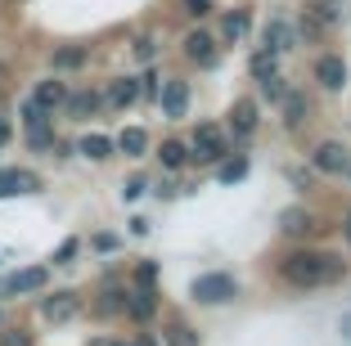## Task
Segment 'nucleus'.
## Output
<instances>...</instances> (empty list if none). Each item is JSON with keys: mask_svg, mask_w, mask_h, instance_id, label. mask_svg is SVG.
<instances>
[{"mask_svg": "<svg viewBox=\"0 0 351 346\" xmlns=\"http://www.w3.org/2000/svg\"><path fill=\"white\" fill-rule=\"evenodd\" d=\"M279 275L289 279L293 288H320V284H333V279L347 275V261L333 256V252H311V247H302V252H289L279 261Z\"/></svg>", "mask_w": 351, "mask_h": 346, "instance_id": "f257e3e1", "label": "nucleus"}, {"mask_svg": "<svg viewBox=\"0 0 351 346\" xmlns=\"http://www.w3.org/2000/svg\"><path fill=\"white\" fill-rule=\"evenodd\" d=\"M189 297H194L198 306H226L239 297V279L226 275V270H212V275H198L194 284H189Z\"/></svg>", "mask_w": 351, "mask_h": 346, "instance_id": "f03ea898", "label": "nucleus"}, {"mask_svg": "<svg viewBox=\"0 0 351 346\" xmlns=\"http://www.w3.org/2000/svg\"><path fill=\"white\" fill-rule=\"evenodd\" d=\"M23 126H27V149H36V153H45V149H54V131H50V112L41 108V103H23Z\"/></svg>", "mask_w": 351, "mask_h": 346, "instance_id": "7ed1b4c3", "label": "nucleus"}, {"mask_svg": "<svg viewBox=\"0 0 351 346\" xmlns=\"http://www.w3.org/2000/svg\"><path fill=\"white\" fill-rule=\"evenodd\" d=\"M226 135H221V126H212V122H203L194 131V153H189V158H194L198 166H212V162H221V158H226Z\"/></svg>", "mask_w": 351, "mask_h": 346, "instance_id": "20e7f679", "label": "nucleus"}, {"mask_svg": "<svg viewBox=\"0 0 351 346\" xmlns=\"http://www.w3.org/2000/svg\"><path fill=\"white\" fill-rule=\"evenodd\" d=\"M311 166L315 171H324V175H342L351 166V153H347V144H338V140H324V144H315V153H311Z\"/></svg>", "mask_w": 351, "mask_h": 346, "instance_id": "39448f33", "label": "nucleus"}, {"mask_svg": "<svg viewBox=\"0 0 351 346\" xmlns=\"http://www.w3.org/2000/svg\"><path fill=\"white\" fill-rule=\"evenodd\" d=\"M41 180L27 166H0V198H19V194H36Z\"/></svg>", "mask_w": 351, "mask_h": 346, "instance_id": "423d86ee", "label": "nucleus"}, {"mask_svg": "<svg viewBox=\"0 0 351 346\" xmlns=\"http://www.w3.org/2000/svg\"><path fill=\"white\" fill-rule=\"evenodd\" d=\"M158 103H162V117H185V108H189V82H162L158 86Z\"/></svg>", "mask_w": 351, "mask_h": 346, "instance_id": "0eeeda50", "label": "nucleus"}, {"mask_svg": "<svg viewBox=\"0 0 351 346\" xmlns=\"http://www.w3.org/2000/svg\"><path fill=\"white\" fill-rule=\"evenodd\" d=\"M315 82H320L324 90H347V59H342V54H324V59L315 63Z\"/></svg>", "mask_w": 351, "mask_h": 346, "instance_id": "6e6552de", "label": "nucleus"}, {"mask_svg": "<svg viewBox=\"0 0 351 346\" xmlns=\"http://www.w3.org/2000/svg\"><path fill=\"white\" fill-rule=\"evenodd\" d=\"M45 265H27V270H14L10 279H5V293L10 297H23V293H41L45 288Z\"/></svg>", "mask_w": 351, "mask_h": 346, "instance_id": "1a4fd4ad", "label": "nucleus"}, {"mask_svg": "<svg viewBox=\"0 0 351 346\" xmlns=\"http://www.w3.org/2000/svg\"><path fill=\"white\" fill-rule=\"evenodd\" d=\"M77 310H82V301H77V293H68V288H63V293H50L41 301V315L50 319V324H63V319H73Z\"/></svg>", "mask_w": 351, "mask_h": 346, "instance_id": "9d476101", "label": "nucleus"}, {"mask_svg": "<svg viewBox=\"0 0 351 346\" xmlns=\"http://www.w3.org/2000/svg\"><path fill=\"white\" fill-rule=\"evenodd\" d=\"M185 59L198 63V68H212V63H217V36L189 32V36H185Z\"/></svg>", "mask_w": 351, "mask_h": 346, "instance_id": "9b49d317", "label": "nucleus"}, {"mask_svg": "<svg viewBox=\"0 0 351 346\" xmlns=\"http://www.w3.org/2000/svg\"><path fill=\"white\" fill-rule=\"evenodd\" d=\"M154 310H158V293H154V284H140L135 293H126V315L131 319H154Z\"/></svg>", "mask_w": 351, "mask_h": 346, "instance_id": "f8f14e48", "label": "nucleus"}, {"mask_svg": "<svg viewBox=\"0 0 351 346\" xmlns=\"http://www.w3.org/2000/svg\"><path fill=\"white\" fill-rule=\"evenodd\" d=\"M140 99V77H113L108 90H104V103L108 108H126V103Z\"/></svg>", "mask_w": 351, "mask_h": 346, "instance_id": "ddd939ff", "label": "nucleus"}, {"mask_svg": "<svg viewBox=\"0 0 351 346\" xmlns=\"http://www.w3.org/2000/svg\"><path fill=\"white\" fill-rule=\"evenodd\" d=\"M230 131H234V140H248V135L257 131V103L252 99H234V108H230Z\"/></svg>", "mask_w": 351, "mask_h": 346, "instance_id": "4468645a", "label": "nucleus"}, {"mask_svg": "<svg viewBox=\"0 0 351 346\" xmlns=\"http://www.w3.org/2000/svg\"><path fill=\"white\" fill-rule=\"evenodd\" d=\"M99 103H104V95L77 90V95H68V99H63V108H68V117H77V122H82V117H95V112H99Z\"/></svg>", "mask_w": 351, "mask_h": 346, "instance_id": "2eb2a0df", "label": "nucleus"}, {"mask_svg": "<svg viewBox=\"0 0 351 346\" xmlns=\"http://www.w3.org/2000/svg\"><path fill=\"white\" fill-rule=\"evenodd\" d=\"M261 41H266V50L284 54V50H293V27H289L284 18H270L266 32H261Z\"/></svg>", "mask_w": 351, "mask_h": 346, "instance_id": "dca6fc26", "label": "nucleus"}, {"mask_svg": "<svg viewBox=\"0 0 351 346\" xmlns=\"http://www.w3.org/2000/svg\"><path fill=\"white\" fill-rule=\"evenodd\" d=\"M113 149H122L126 158H145V153H149V135H145V126H126V131L113 140Z\"/></svg>", "mask_w": 351, "mask_h": 346, "instance_id": "f3484780", "label": "nucleus"}, {"mask_svg": "<svg viewBox=\"0 0 351 346\" xmlns=\"http://www.w3.org/2000/svg\"><path fill=\"white\" fill-rule=\"evenodd\" d=\"M86 59H90V50H86V45H59V50L50 54L54 72H77V68H82Z\"/></svg>", "mask_w": 351, "mask_h": 346, "instance_id": "a211bd4d", "label": "nucleus"}, {"mask_svg": "<svg viewBox=\"0 0 351 346\" xmlns=\"http://www.w3.org/2000/svg\"><path fill=\"white\" fill-rule=\"evenodd\" d=\"M63 99H68V86H63V82H54V77H50V82H41V86H36V95H32V103H41L45 112L63 108Z\"/></svg>", "mask_w": 351, "mask_h": 346, "instance_id": "6ab92c4d", "label": "nucleus"}, {"mask_svg": "<svg viewBox=\"0 0 351 346\" xmlns=\"http://www.w3.org/2000/svg\"><path fill=\"white\" fill-rule=\"evenodd\" d=\"M77 153H82V158H90V162H104V158H113V140H108V135H82V140H77Z\"/></svg>", "mask_w": 351, "mask_h": 346, "instance_id": "aec40b11", "label": "nucleus"}, {"mask_svg": "<svg viewBox=\"0 0 351 346\" xmlns=\"http://www.w3.org/2000/svg\"><path fill=\"white\" fill-rule=\"evenodd\" d=\"M284 126H289V131H298L302 122H306V95L302 90H284Z\"/></svg>", "mask_w": 351, "mask_h": 346, "instance_id": "412c9836", "label": "nucleus"}, {"mask_svg": "<svg viewBox=\"0 0 351 346\" xmlns=\"http://www.w3.org/2000/svg\"><path fill=\"white\" fill-rule=\"evenodd\" d=\"M279 230H284V234H293V238H302L311 230V212H306V207H289V212L279 216Z\"/></svg>", "mask_w": 351, "mask_h": 346, "instance_id": "4be33fe9", "label": "nucleus"}, {"mask_svg": "<svg viewBox=\"0 0 351 346\" xmlns=\"http://www.w3.org/2000/svg\"><path fill=\"white\" fill-rule=\"evenodd\" d=\"M162 342L167 346H198V333L189 324H180V319H171V324L162 328Z\"/></svg>", "mask_w": 351, "mask_h": 346, "instance_id": "5701e85b", "label": "nucleus"}, {"mask_svg": "<svg viewBox=\"0 0 351 346\" xmlns=\"http://www.w3.org/2000/svg\"><path fill=\"white\" fill-rule=\"evenodd\" d=\"M126 310V288H117V284H108L99 293V315H122Z\"/></svg>", "mask_w": 351, "mask_h": 346, "instance_id": "b1692460", "label": "nucleus"}, {"mask_svg": "<svg viewBox=\"0 0 351 346\" xmlns=\"http://www.w3.org/2000/svg\"><path fill=\"white\" fill-rule=\"evenodd\" d=\"M158 158H162V166H167V171H176V166H185V162H189V149H185L180 140H162Z\"/></svg>", "mask_w": 351, "mask_h": 346, "instance_id": "393cba45", "label": "nucleus"}, {"mask_svg": "<svg viewBox=\"0 0 351 346\" xmlns=\"http://www.w3.org/2000/svg\"><path fill=\"white\" fill-rule=\"evenodd\" d=\"M347 10H351L347 0H320V5H315L311 14H315L320 23H347Z\"/></svg>", "mask_w": 351, "mask_h": 346, "instance_id": "a878e982", "label": "nucleus"}, {"mask_svg": "<svg viewBox=\"0 0 351 346\" xmlns=\"http://www.w3.org/2000/svg\"><path fill=\"white\" fill-rule=\"evenodd\" d=\"M243 32H248V10L226 14V23H221V41H239Z\"/></svg>", "mask_w": 351, "mask_h": 346, "instance_id": "bb28decb", "label": "nucleus"}, {"mask_svg": "<svg viewBox=\"0 0 351 346\" xmlns=\"http://www.w3.org/2000/svg\"><path fill=\"white\" fill-rule=\"evenodd\" d=\"M257 90H261V99L279 103V99H284V90H289V86H284V77H279V72H266V77H257Z\"/></svg>", "mask_w": 351, "mask_h": 346, "instance_id": "cd10ccee", "label": "nucleus"}, {"mask_svg": "<svg viewBox=\"0 0 351 346\" xmlns=\"http://www.w3.org/2000/svg\"><path fill=\"white\" fill-rule=\"evenodd\" d=\"M275 68H279V54L261 45V50L252 54V77H266V72H275Z\"/></svg>", "mask_w": 351, "mask_h": 346, "instance_id": "c85d7f7f", "label": "nucleus"}, {"mask_svg": "<svg viewBox=\"0 0 351 346\" xmlns=\"http://www.w3.org/2000/svg\"><path fill=\"white\" fill-rule=\"evenodd\" d=\"M248 175V158H230V162H221V184H234Z\"/></svg>", "mask_w": 351, "mask_h": 346, "instance_id": "c756f323", "label": "nucleus"}, {"mask_svg": "<svg viewBox=\"0 0 351 346\" xmlns=\"http://www.w3.org/2000/svg\"><path fill=\"white\" fill-rule=\"evenodd\" d=\"M77 247H82V243H77V238H63V243H59V252H54V265H73Z\"/></svg>", "mask_w": 351, "mask_h": 346, "instance_id": "7c9ffc66", "label": "nucleus"}, {"mask_svg": "<svg viewBox=\"0 0 351 346\" xmlns=\"http://www.w3.org/2000/svg\"><path fill=\"white\" fill-rule=\"evenodd\" d=\"M145 189H149V180H145V175H135V180L122 184V198H126V203H135V198L145 194Z\"/></svg>", "mask_w": 351, "mask_h": 346, "instance_id": "2f4dec72", "label": "nucleus"}, {"mask_svg": "<svg viewBox=\"0 0 351 346\" xmlns=\"http://www.w3.org/2000/svg\"><path fill=\"white\" fill-rule=\"evenodd\" d=\"M180 5H185L189 18H207V14H212V0H180Z\"/></svg>", "mask_w": 351, "mask_h": 346, "instance_id": "473e14b6", "label": "nucleus"}, {"mask_svg": "<svg viewBox=\"0 0 351 346\" xmlns=\"http://www.w3.org/2000/svg\"><path fill=\"white\" fill-rule=\"evenodd\" d=\"M154 279H158V265L154 261H140V265H135V284H154Z\"/></svg>", "mask_w": 351, "mask_h": 346, "instance_id": "72a5a7b5", "label": "nucleus"}, {"mask_svg": "<svg viewBox=\"0 0 351 346\" xmlns=\"http://www.w3.org/2000/svg\"><path fill=\"white\" fill-rule=\"evenodd\" d=\"M154 54H158V45H154V36H140V41H135V59H154Z\"/></svg>", "mask_w": 351, "mask_h": 346, "instance_id": "f704fd0d", "label": "nucleus"}, {"mask_svg": "<svg viewBox=\"0 0 351 346\" xmlns=\"http://www.w3.org/2000/svg\"><path fill=\"white\" fill-rule=\"evenodd\" d=\"M0 346H32V337L23 333V328H10V333L0 337Z\"/></svg>", "mask_w": 351, "mask_h": 346, "instance_id": "c9c22d12", "label": "nucleus"}, {"mask_svg": "<svg viewBox=\"0 0 351 346\" xmlns=\"http://www.w3.org/2000/svg\"><path fill=\"white\" fill-rule=\"evenodd\" d=\"M158 86H162V82H158L154 72H149V77H140V95H149V99H158Z\"/></svg>", "mask_w": 351, "mask_h": 346, "instance_id": "e433bc0d", "label": "nucleus"}, {"mask_svg": "<svg viewBox=\"0 0 351 346\" xmlns=\"http://www.w3.org/2000/svg\"><path fill=\"white\" fill-rule=\"evenodd\" d=\"M95 247H99V252H113V247H117V234H95Z\"/></svg>", "mask_w": 351, "mask_h": 346, "instance_id": "4c0bfd02", "label": "nucleus"}, {"mask_svg": "<svg viewBox=\"0 0 351 346\" xmlns=\"http://www.w3.org/2000/svg\"><path fill=\"white\" fill-rule=\"evenodd\" d=\"M14 140V126H10V117H0V149Z\"/></svg>", "mask_w": 351, "mask_h": 346, "instance_id": "58836bf2", "label": "nucleus"}, {"mask_svg": "<svg viewBox=\"0 0 351 346\" xmlns=\"http://www.w3.org/2000/svg\"><path fill=\"white\" fill-rule=\"evenodd\" d=\"M338 328H342V337H351V315H342V324H338Z\"/></svg>", "mask_w": 351, "mask_h": 346, "instance_id": "ea45409f", "label": "nucleus"}, {"mask_svg": "<svg viewBox=\"0 0 351 346\" xmlns=\"http://www.w3.org/2000/svg\"><path fill=\"white\" fill-rule=\"evenodd\" d=\"M342 234H347V243H351V212H347V221H342Z\"/></svg>", "mask_w": 351, "mask_h": 346, "instance_id": "a19ab883", "label": "nucleus"}, {"mask_svg": "<svg viewBox=\"0 0 351 346\" xmlns=\"http://www.w3.org/2000/svg\"><path fill=\"white\" fill-rule=\"evenodd\" d=\"M135 346H158V337H140V342H135Z\"/></svg>", "mask_w": 351, "mask_h": 346, "instance_id": "79ce46f5", "label": "nucleus"}, {"mask_svg": "<svg viewBox=\"0 0 351 346\" xmlns=\"http://www.w3.org/2000/svg\"><path fill=\"white\" fill-rule=\"evenodd\" d=\"M108 346H135V342H108Z\"/></svg>", "mask_w": 351, "mask_h": 346, "instance_id": "37998d69", "label": "nucleus"}]
</instances>
